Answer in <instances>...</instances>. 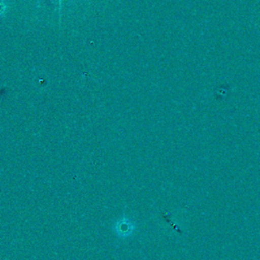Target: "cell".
<instances>
[{
    "label": "cell",
    "mask_w": 260,
    "mask_h": 260,
    "mask_svg": "<svg viewBox=\"0 0 260 260\" xmlns=\"http://www.w3.org/2000/svg\"><path fill=\"white\" fill-rule=\"evenodd\" d=\"M5 8H6V6H5V4L0 0V14L2 13V12H4V10H5Z\"/></svg>",
    "instance_id": "2"
},
{
    "label": "cell",
    "mask_w": 260,
    "mask_h": 260,
    "mask_svg": "<svg viewBox=\"0 0 260 260\" xmlns=\"http://www.w3.org/2000/svg\"><path fill=\"white\" fill-rule=\"evenodd\" d=\"M131 230H132V225L127 219H122V220L117 222L116 231L119 235H122V236L128 235Z\"/></svg>",
    "instance_id": "1"
},
{
    "label": "cell",
    "mask_w": 260,
    "mask_h": 260,
    "mask_svg": "<svg viewBox=\"0 0 260 260\" xmlns=\"http://www.w3.org/2000/svg\"><path fill=\"white\" fill-rule=\"evenodd\" d=\"M61 1H62V0H59V5H60V6H61Z\"/></svg>",
    "instance_id": "3"
}]
</instances>
